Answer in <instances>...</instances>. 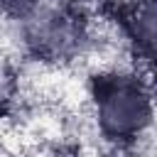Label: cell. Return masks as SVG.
Returning <instances> with one entry per match:
<instances>
[{
	"label": "cell",
	"instance_id": "cell-2",
	"mask_svg": "<svg viewBox=\"0 0 157 157\" xmlns=\"http://www.w3.org/2000/svg\"><path fill=\"white\" fill-rule=\"evenodd\" d=\"M15 29L27 54L47 66H64L83 59L88 49L96 47L91 20L66 0H52Z\"/></svg>",
	"mask_w": 157,
	"mask_h": 157
},
{
	"label": "cell",
	"instance_id": "cell-1",
	"mask_svg": "<svg viewBox=\"0 0 157 157\" xmlns=\"http://www.w3.org/2000/svg\"><path fill=\"white\" fill-rule=\"evenodd\" d=\"M83 93L93 132L108 152L128 155L157 130V86L135 61L98 64Z\"/></svg>",
	"mask_w": 157,
	"mask_h": 157
},
{
	"label": "cell",
	"instance_id": "cell-4",
	"mask_svg": "<svg viewBox=\"0 0 157 157\" xmlns=\"http://www.w3.org/2000/svg\"><path fill=\"white\" fill-rule=\"evenodd\" d=\"M49 2L52 0H0V22L17 27L44 10Z\"/></svg>",
	"mask_w": 157,
	"mask_h": 157
},
{
	"label": "cell",
	"instance_id": "cell-3",
	"mask_svg": "<svg viewBox=\"0 0 157 157\" xmlns=\"http://www.w3.org/2000/svg\"><path fill=\"white\" fill-rule=\"evenodd\" d=\"M118 15V32L132 61L157 86V0H125Z\"/></svg>",
	"mask_w": 157,
	"mask_h": 157
}]
</instances>
